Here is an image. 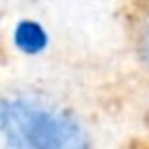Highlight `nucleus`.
<instances>
[{"mask_svg":"<svg viewBox=\"0 0 149 149\" xmlns=\"http://www.w3.org/2000/svg\"><path fill=\"white\" fill-rule=\"evenodd\" d=\"M0 135L4 149H88L78 118L31 94L0 100Z\"/></svg>","mask_w":149,"mask_h":149,"instance_id":"1","label":"nucleus"},{"mask_svg":"<svg viewBox=\"0 0 149 149\" xmlns=\"http://www.w3.org/2000/svg\"><path fill=\"white\" fill-rule=\"evenodd\" d=\"M13 39H15L17 49L23 51L25 55H37V53L45 51L47 45H49L47 31L37 21H29V19L17 23L15 33H13Z\"/></svg>","mask_w":149,"mask_h":149,"instance_id":"2","label":"nucleus"},{"mask_svg":"<svg viewBox=\"0 0 149 149\" xmlns=\"http://www.w3.org/2000/svg\"><path fill=\"white\" fill-rule=\"evenodd\" d=\"M135 47L139 57L149 65V6L143 8L135 21Z\"/></svg>","mask_w":149,"mask_h":149,"instance_id":"3","label":"nucleus"}]
</instances>
